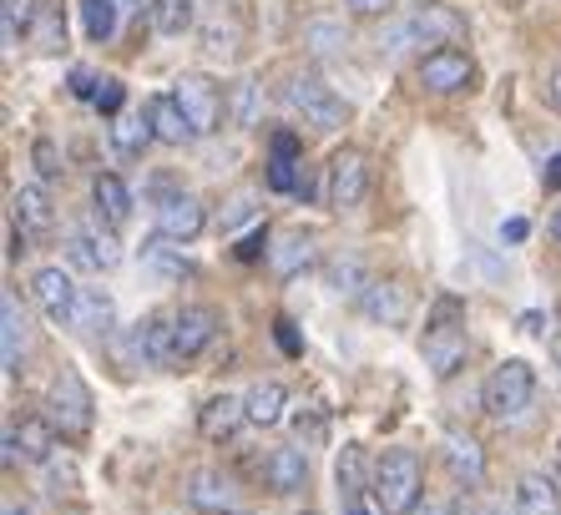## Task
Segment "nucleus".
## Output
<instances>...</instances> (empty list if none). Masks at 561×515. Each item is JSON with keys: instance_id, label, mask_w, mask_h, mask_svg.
Wrapping results in <instances>:
<instances>
[{"instance_id": "f257e3e1", "label": "nucleus", "mask_w": 561, "mask_h": 515, "mask_svg": "<svg viewBox=\"0 0 561 515\" xmlns=\"http://www.w3.org/2000/svg\"><path fill=\"white\" fill-rule=\"evenodd\" d=\"M420 490H425V470H420L415 450H385L369 476V495L385 515H415Z\"/></svg>"}, {"instance_id": "f03ea898", "label": "nucleus", "mask_w": 561, "mask_h": 515, "mask_svg": "<svg viewBox=\"0 0 561 515\" xmlns=\"http://www.w3.org/2000/svg\"><path fill=\"white\" fill-rule=\"evenodd\" d=\"M466 309H460L456 298H440L431 313V323H425V359H431V369L440 374V379H450V374L466 364Z\"/></svg>"}, {"instance_id": "7ed1b4c3", "label": "nucleus", "mask_w": 561, "mask_h": 515, "mask_svg": "<svg viewBox=\"0 0 561 515\" xmlns=\"http://www.w3.org/2000/svg\"><path fill=\"white\" fill-rule=\"evenodd\" d=\"M536 400V374L526 359H506L485 379V414L491 420H522Z\"/></svg>"}, {"instance_id": "20e7f679", "label": "nucleus", "mask_w": 561, "mask_h": 515, "mask_svg": "<svg viewBox=\"0 0 561 515\" xmlns=\"http://www.w3.org/2000/svg\"><path fill=\"white\" fill-rule=\"evenodd\" d=\"M46 420L56 425V435L81 439L92 430V389L81 385L77 369H61L51 379V394H46Z\"/></svg>"}, {"instance_id": "39448f33", "label": "nucleus", "mask_w": 561, "mask_h": 515, "mask_svg": "<svg viewBox=\"0 0 561 515\" xmlns=\"http://www.w3.org/2000/svg\"><path fill=\"white\" fill-rule=\"evenodd\" d=\"M288 102L304 112V122L319 131H340L344 116H350V106H344V96H334V87H324L319 77H294L288 81Z\"/></svg>"}, {"instance_id": "423d86ee", "label": "nucleus", "mask_w": 561, "mask_h": 515, "mask_svg": "<svg viewBox=\"0 0 561 515\" xmlns=\"http://www.w3.org/2000/svg\"><path fill=\"white\" fill-rule=\"evenodd\" d=\"M369 193V157L359 147H340V152L329 157V207H359Z\"/></svg>"}, {"instance_id": "0eeeda50", "label": "nucleus", "mask_w": 561, "mask_h": 515, "mask_svg": "<svg viewBox=\"0 0 561 515\" xmlns=\"http://www.w3.org/2000/svg\"><path fill=\"white\" fill-rule=\"evenodd\" d=\"M172 96H178V106H183L187 127H193V137H208V131H218L222 122V96L218 87H213L208 77H183L178 87H172Z\"/></svg>"}, {"instance_id": "6e6552de", "label": "nucleus", "mask_w": 561, "mask_h": 515, "mask_svg": "<svg viewBox=\"0 0 561 515\" xmlns=\"http://www.w3.org/2000/svg\"><path fill=\"white\" fill-rule=\"evenodd\" d=\"M470 77H476V66H470V56L456 52V46L420 56V87L435 91V96H456V91H466Z\"/></svg>"}, {"instance_id": "1a4fd4ad", "label": "nucleus", "mask_w": 561, "mask_h": 515, "mask_svg": "<svg viewBox=\"0 0 561 515\" xmlns=\"http://www.w3.org/2000/svg\"><path fill=\"white\" fill-rule=\"evenodd\" d=\"M208 228V213L193 193H162L157 197V232L172 243H193L197 232Z\"/></svg>"}, {"instance_id": "9d476101", "label": "nucleus", "mask_w": 561, "mask_h": 515, "mask_svg": "<svg viewBox=\"0 0 561 515\" xmlns=\"http://www.w3.org/2000/svg\"><path fill=\"white\" fill-rule=\"evenodd\" d=\"M56 450V425L46 414H26L21 425L5 430V465L15 460H31V465H46Z\"/></svg>"}, {"instance_id": "9b49d317", "label": "nucleus", "mask_w": 561, "mask_h": 515, "mask_svg": "<svg viewBox=\"0 0 561 515\" xmlns=\"http://www.w3.org/2000/svg\"><path fill=\"white\" fill-rule=\"evenodd\" d=\"M66 263L81 273H112L122 263V248H117V238L102 228H77L66 238Z\"/></svg>"}, {"instance_id": "f8f14e48", "label": "nucleus", "mask_w": 561, "mask_h": 515, "mask_svg": "<svg viewBox=\"0 0 561 515\" xmlns=\"http://www.w3.org/2000/svg\"><path fill=\"white\" fill-rule=\"evenodd\" d=\"M218 309H208V304H187V309L172 313V339H178V359H197L203 348L218 339Z\"/></svg>"}, {"instance_id": "ddd939ff", "label": "nucleus", "mask_w": 561, "mask_h": 515, "mask_svg": "<svg viewBox=\"0 0 561 515\" xmlns=\"http://www.w3.org/2000/svg\"><path fill=\"white\" fill-rule=\"evenodd\" d=\"M11 222L21 228V238H46L56 228V203L46 193V182H26L11 193Z\"/></svg>"}, {"instance_id": "4468645a", "label": "nucleus", "mask_w": 561, "mask_h": 515, "mask_svg": "<svg viewBox=\"0 0 561 515\" xmlns=\"http://www.w3.org/2000/svg\"><path fill=\"white\" fill-rule=\"evenodd\" d=\"M31 294H36V304L46 309V319H56V323L77 319L81 288L71 284V273H66V268H41L36 278H31Z\"/></svg>"}, {"instance_id": "2eb2a0df", "label": "nucleus", "mask_w": 561, "mask_h": 515, "mask_svg": "<svg viewBox=\"0 0 561 515\" xmlns=\"http://www.w3.org/2000/svg\"><path fill=\"white\" fill-rule=\"evenodd\" d=\"M203 46L218 56H233L243 46V11L233 0H208V11H203Z\"/></svg>"}, {"instance_id": "dca6fc26", "label": "nucleus", "mask_w": 561, "mask_h": 515, "mask_svg": "<svg viewBox=\"0 0 561 515\" xmlns=\"http://www.w3.org/2000/svg\"><path fill=\"white\" fill-rule=\"evenodd\" d=\"M263 485L274 490V495H294V490L309 485V460H304L299 445H278V450L263 455Z\"/></svg>"}, {"instance_id": "f3484780", "label": "nucleus", "mask_w": 561, "mask_h": 515, "mask_svg": "<svg viewBox=\"0 0 561 515\" xmlns=\"http://www.w3.org/2000/svg\"><path fill=\"white\" fill-rule=\"evenodd\" d=\"M137 354H142V364H152V369H178V339H172V319H142L137 323Z\"/></svg>"}, {"instance_id": "a211bd4d", "label": "nucleus", "mask_w": 561, "mask_h": 515, "mask_svg": "<svg viewBox=\"0 0 561 515\" xmlns=\"http://www.w3.org/2000/svg\"><path fill=\"white\" fill-rule=\"evenodd\" d=\"M187 501H193L197 511H213V515H238L233 485H228L222 470H193V476H187Z\"/></svg>"}, {"instance_id": "6ab92c4d", "label": "nucleus", "mask_w": 561, "mask_h": 515, "mask_svg": "<svg viewBox=\"0 0 561 515\" xmlns=\"http://www.w3.org/2000/svg\"><path fill=\"white\" fill-rule=\"evenodd\" d=\"M359 304H365V313L375 323H390V329H400V323L410 319V294L400 284H365V294H359Z\"/></svg>"}, {"instance_id": "aec40b11", "label": "nucleus", "mask_w": 561, "mask_h": 515, "mask_svg": "<svg viewBox=\"0 0 561 515\" xmlns=\"http://www.w3.org/2000/svg\"><path fill=\"white\" fill-rule=\"evenodd\" d=\"M511 515H561V490L551 476H522L511 495Z\"/></svg>"}, {"instance_id": "412c9836", "label": "nucleus", "mask_w": 561, "mask_h": 515, "mask_svg": "<svg viewBox=\"0 0 561 515\" xmlns=\"http://www.w3.org/2000/svg\"><path fill=\"white\" fill-rule=\"evenodd\" d=\"M0 354H5V374H21V354H26V313L21 298H0Z\"/></svg>"}, {"instance_id": "4be33fe9", "label": "nucleus", "mask_w": 561, "mask_h": 515, "mask_svg": "<svg viewBox=\"0 0 561 515\" xmlns=\"http://www.w3.org/2000/svg\"><path fill=\"white\" fill-rule=\"evenodd\" d=\"M410 21H415V41L420 46H435V52H445L450 41L460 36V15L445 11V5H420V11H410Z\"/></svg>"}, {"instance_id": "5701e85b", "label": "nucleus", "mask_w": 561, "mask_h": 515, "mask_svg": "<svg viewBox=\"0 0 561 515\" xmlns=\"http://www.w3.org/2000/svg\"><path fill=\"white\" fill-rule=\"evenodd\" d=\"M243 420H249V404L233 400V394H218V400L203 404V414H197V430H203L208 439H233Z\"/></svg>"}, {"instance_id": "b1692460", "label": "nucleus", "mask_w": 561, "mask_h": 515, "mask_svg": "<svg viewBox=\"0 0 561 515\" xmlns=\"http://www.w3.org/2000/svg\"><path fill=\"white\" fill-rule=\"evenodd\" d=\"M147 122H152L157 142H168V147H183L187 137H193V127H187V116H183V106H178V96H172V91L147 102Z\"/></svg>"}, {"instance_id": "393cba45", "label": "nucleus", "mask_w": 561, "mask_h": 515, "mask_svg": "<svg viewBox=\"0 0 561 515\" xmlns=\"http://www.w3.org/2000/svg\"><path fill=\"white\" fill-rule=\"evenodd\" d=\"M92 203L106 218V228H122V222L131 218V193H127V182H122L117 172H102V178L92 182Z\"/></svg>"}, {"instance_id": "a878e982", "label": "nucleus", "mask_w": 561, "mask_h": 515, "mask_svg": "<svg viewBox=\"0 0 561 515\" xmlns=\"http://www.w3.org/2000/svg\"><path fill=\"white\" fill-rule=\"evenodd\" d=\"M243 404H249V425H259V430H268V425H278L284 420V410H288V389L284 385H274V379H259V385L243 394Z\"/></svg>"}, {"instance_id": "bb28decb", "label": "nucleus", "mask_w": 561, "mask_h": 515, "mask_svg": "<svg viewBox=\"0 0 561 515\" xmlns=\"http://www.w3.org/2000/svg\"><path fill=\"white\" fill-rule=\"evenodd\" d=\"M268 263H274L278 278H294L299 268L313 263V232H284L274 248H268Z\"/></svg>"}, {"instance_id": "cd10ccee", "label": "nucleus", "mask_w": 561, "mask_h": 515, "mask_svg": "<svg viewBox=\"0 0 561 515\" xmlns=\"http://www.w3.org/2000/svg\"><path fill=\"white\" fill-rule=\"evenodd\" d=\"M445 460H450V470H456V480H466V485H481L485 480V455L481 445L470 435H445Z\"/></svg>"}, {"instance_id": "c85d7f7f", "label": "nucleus", "mask_w": 561, "mask_h": 515, "mask_svg": "<svg viewBox=\"0 0 561 515\" xmlns=\"http://www.w3.org/2000/svg\"><path fill=\"white\" fill-rule=\"evenodd\" d=\"M142 263L162 278H193V263L183 258V248H172V238H162V232L142 243Z\"/></svg>"}, {"instance_id": "c756f323", "label": "nucleus", "mask_w": 561, "mask_h": 515, "mask_svg": "<svg viewBox=\"0 0 561 515\" xmlns=\"http://www.w3.org/2000/svg\"><path fill=\"white\" fill-rule=\"evenodd\" d=\"M147 142H157V131L147 116H112V147L122 157H142Z\"/></svg>"}, {"instance_id": "7c9ffc66", "label": "nucleus", "mask_w": 561, "mask_h": 515, "mask_svg": "<svg viewBox=\"0 0 561 515\" xmlns=\"http://www.w3.org/2000/svg\"><path fill=\"white\" fill-rule=\"evenodd\" d=\"M71 329H81V334H106V329H112V298H106L102 288H81Z\"/></svg>"}, {"instance_id": "2f4dec72", "label": "nucleus", "mask_w": 561, "mask_h": 515, "mask_svg": "<svg viewBox=\"0 0 561 515\" xmlns=\"http://www.w3.org/2000/svg\"><path fill=\"white\" fill-rule=\"evenodd\" d=\"M117 21H122V0H81V26L92 41H112L117 36Z\"/></svg>"}, {"instance_id": "473e14b6", "label": "nucleus", "mask_w": 561, "mask_h": 515, "mask_svg": "<svg viewBox=\"0 0 561 515\" xmlns=\"http://www.w3.org/2000/svg\"><path fill=\"white\" fill-rule=\"evenodd\" d=\"M344 46H350V26H344V21H309V26H304V52L334 56V52H344Z\"/></svg>"}, {"instance_id": "72a5a7b5", "label": "nucleus", "mask_w": 561, "mask_h": 515, "mask_svg": "<svg viewBox=\"0 0 561 515\" xmlns=\"http://www.w3.org/2000/svg\"><path fill=\"white\" fill-rule=\"evenodd\" d=\"M193 21H197L193 0H152V26L162 36H183V31H193Z\"/></svg>"}, {"instance_id": "f704fd0d", "label": "nucleus", "mask_w": 561, "mask_h": 515, "mask_svg": "<svg viewBox=\"0 0 561 515\" xmlns=\"http://www.w3.org/2000/svg\"><path fill=\"white\" fill-rule=\"evenodd\" d=\"M36 0H5V11H0V26H5V46H15L21 36L36 31Z\"/></svg>"}, {"instance_id": "c9c22d12", "label": "nucleus", "mask_w": 561, "mask_h": 515, "mask_svg": "<svg viewBox=\"0 0 561 515\" xmlns=\"http://www.w3.org/2000/svg\"><path fill=\"white\" fill-rule=\"evenodd\" d=\"M420 41H415V21L410 15H390L385 26H379V52L385 56H405V52H415Z\"/></svg>"}, {"instance_id": "e433bc0d", "label": "nucleus", "mask_w": 561, "mask_h": 515, "mask_svg": "<svg viewBox=\"0 0 561 515\" xmlns=\"http://www.w3.org/2000/svg\"><path fill=\"white\" fill-rule=\"evenodd\" d=\"M263 112V87L259 81H238L233 87V102H228V116H233V127H253Z\"/></svg>"}, {"instance_id": "4c0bfd02", "label": "nucleus", "mask_w": 561, "mask_h": 515, "mask_svg": "<svg viewBox=\"0 0 561 515\" xmlns=\"http://www.w3.org/2000/svg\"><path fill=\"white\" fill-rule=\"evenodd\" d=\"M259 213V193H238L233 203H228V213H222V228L233 232V228H243V222Z\"/></svg>"}, {"instance_id": "58836bf2", "label": "nucleus", "mask_w": 561, "mask_h": 515, "mask_svg": "<svg viewBox=\"0 0 561 515\" xmlns=\"http://www.w3.org/2000/svg\"><path fill=\"white\" fill-rule=\"evenodd\" d=\"M122 102H127L122 81H102V91H96V106H102L106 116H122Z\"/></svg>"}, {"instance_id": "ea45409f", "label": "nucleus", "mask_w": 561, "mask_h": 515, "mask_svg": "<svg viewBox=\"0 0 561 515\" xmlns=\"http://www.w3.org/2000/svg\"><path fill=\"white\" fill-rule=\"evenodd\" d=\"M36 168H41V178H56V172H61V162H56V147H51V142H36Z\"/></svg>"}, {"instance_id": "a19ab883", "label": "nucleus", "mask_w": 561, "mask_h": 515, "mask_svg": "<svg viewBox=\"0 0 561 515\" xmlns=\"http://www.w3.org/2000/svg\"><path fill=\"white\" fill-rule=\"evenodd\" d=\"M71 91H77V96H92V102H96V91H102V87L92 81V71H71Z\"/></svg>"}, {"instance_id": "79ce46f5", "label": "nucleus", "mask_w": 561, "mask_h": 515, "mask_svg": "<svg viewBox=\"0 0 561 515\" xmlns=\"http://www.w3.org/2000/svg\"><path fill=\"white\" fill-rule=\"evenodd\" d=\"M354 15H385L390 11V0H344Z\"/></svg>"}, {"instance_id": "37998d69", "label": "nucleus", "mask_w": 561, "mask_h": 515, "mask_svg": "<svg viewBox=\"0 0 561 515\" xmlns=\"http://www.w3.org/2000/svg\"><path fill=\"white\" fill-rule=\"evenodd\" d=\"M526 232H531V228H526V218H511V222H501V238H506V243H522Z\"/></svg>"}, {"instance_id": "c03bdc74", "label": "nucleus", "mask_w": 561, "mask_h": 515, "mask_svg": "<svg viewBox=\"0 0 561 515\" xmlns=\"http://www.w3.org/2000/svg\"><path fill=\"white\" fill-rule=\"evenodd\" d=\"M547 102H551V112H561V61H557V71L547 77Z\"/></svg>"}, {"instance_id": "a18cd8bd", "label": "nucleus", "mask_w": 561, "mask_h": 515, "mask_svg": "<svg viewBox=\"0 0 561 515\" xmlns=\"http://www.w3.org/2000/svg\"><path fill=\"white\" fill-rule=\"evenodd\" d=\"M354 278H359V268H354V263H340V268H334V284H354Z\"/></svg>"}, {"instance_id": "49530a36", "label": "nucleus", "mask_w": 561, "mask_h": 515, "mask_svg": "<svg viewBox=\"0 0 561 515\" xmlns=\"http://www.w3.org/2000/svg\"><path fill=\"white\" fill-rule=\"evenodd\" d=\"M547 187H561V157H551L547 162Z\"/></svg>"}, {"instance_id": "de8ad7c7", "label": "nucleus", "mask_w": 561, "mask_h": 515, "mask_svg": "<svg viewBox=\"0 0 561 515\" xmlns=\"http://www.w3.org/2000/svg\"><path fill=\"white\" fill-rule=\"evenodd\" d=\"M547 238H551V243H561V207H557V213H551V218H547Z\"/></svg>"}, {"instance_id": "09e8293b", "label": "nucleus", "mask_w": 561, "mask_h": 515, "mask_svg": "<svg viewBox=\"0 0 561 515\" xmlns=\"http://www.w3.org/2000/svg\"><path fill=\"white\" fill-rule=\"evenodd\" d=\"M551 359H557V369H561V329L551 334Z\"/></svg>"}, {"instance_id": "8fccbe9b", "label": "nucleus", "mask_w": 561, "mask_h": 515, "mask_svg": "<svg viewBox=\"0 0 561 515\" xmlns=\"http://www.w3.org/2000/svg\"><path fill=\"white\" fill-rule=\"evenodd\" d=\"M415 515H456V511H445V505H420Z\"/></svg>"}, {"instance_id": "3c124183", "label": "nucleus", "mask_w": 561, "mask_h": 515, "mask_svg": "<svg viewBox=\"0 0 561 515\" xmlns=\"http://www.w3.org/2000/svg\"><path fill=\"white\" fill-rule=\"evenodd\" d=\"M350 515H365V511H359V501H350Z\"/></svg>"}, {"instance_id": "603ef678", "label": "nucleus", "mask_w": 561, "mask_h": 515, "mask_svg": "<svg viewBox=\"0 0 561 515\" xmlns=\"http://www.w3.org/2000/svg\"><path fill=\"white\" fill-rule=\"evenodd\" d=\"M5 515H26V511H15V505H5Z\"/></svg>"}, {"instance_id": "864d4df0", "label": "nucleus", "mask_w": 561, "mask_h": 515, "mask_svg": "<svg viewBox=\"0 0 561 515\" xmlns=\"http://www.w3.org/2000/svg\"><path fill=\"white\" fill-rule=\"evenodd\" d=\"M238 515H243V511H238Z\"/></svg>"}]
</instances>
